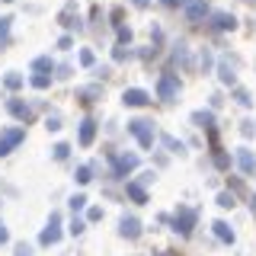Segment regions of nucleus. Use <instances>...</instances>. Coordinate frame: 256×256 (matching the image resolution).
<instances>
[{"mask_svg": "<svg viewBox=\"0 0 256 256\" xmlns=\"http://www.w3.org/2000/svg\"><path fill=\"white\" fill-rule=\"evenodd\" d=\"M128 132H132L134 138L141 141V148H144V150L154 144V125H150L148 118H134V122H128Z\"/></svg>", "mask_w": 256, "mask_h": 256, "instance_id": "1", "label": "nucleus"}, {"mask_svg": "<svg viewBox=\"0 0 256 256\" xmlns=\"http://www.w3.org/2000/svg\"><path fill=\"white\" fill-rule=\"evenodd\" d=\"M196 218H198V212L196 208H176V214H173V230H180L182 237L192 230V224H196Z\"/></svg>", "mask_w": 256, "mask_h": 256, "instance_id": "2", "label": "nucleus"}, {"mask_svg": "<svg viewBox=\"0 0 256 256\" xmlns=\"http://www.w3.org/2000/svg\"><path fill=\"white\" fill-rule=\"evenodd\" d=\"M26 138V128H6V132H0V157H6L16 144H22Z\"/></svg>", "mask_w": 256, "mask_h": 256, "instance_id": "3", "label": "nucleus"}, {"mask_svg": "<svg viewBox=\"0 0 256 256\" xmlns=\"http://www.w3.org/2000/svg\"><path fill=\"white\" fill-rule=\"evenodd\" d=\"M58 240H61V214L52 212V221H48V228L42 230L38 244H42V246H52V244H58Z\"/></svg>", "mask_w": 256, "mask_h": 256, "instance_id": "4", "label": "nucleus"}, {"mask_svg": "<svg viewBox=\"0 0 256 256\" xmlns=\"http://www.w3.org/2000/svg\"><path fill=\"white\" fill-rule=\"evenodd\" d=\"M176 93H180V80H176L173 74H164L160 84H157V96H160V100H173Z\"/></svg>", "mask_w": 256, "mask_h": 256, "instance_id": "5", "label": "nucleus"}, {"mask_svg": "<svg viewBox=\"0 0 256 256\" xmlns=\"http://www.w3.org/2000/svg\"><path fill=\"white\" fill-rule=\"evenodd\" d=\"M6 109H10L13 116L22 122V125H29L32 118H36V112H32V106H26V102H20V100H6Z\"/></svg>", "mask_w": 256, "mask_h": 256, "instance_id": "6", "label": "nucleus"}, {"mask_svg": "<svg viewBox=\"0 0 256 256\" xmlns=\"http://www.w3.org/2000/svg\"><path fill=\"white\" fill-rule=\"evenodd\" d=\"M112 164H116V176H128L138 166V157L134 154H118V157H112Z\"/></svg>", "mask_w": 256, "mask_h": 256, "instance_id": "7", "label": "nucleus"}, {"mask_svg": "<svg viewBox=\"0 0 256 256\" xmlns=\"http://www.w3.org/2000/svg\"><path fill=\"white\" fill-rule=\"evenodd\" d=\"M93 138H96V122H93V118H84V122H80V144L90 148Z\"/></svg>", "mask_w": 256, "mask_h": 256, "instance_id": "8", "label": "nucleus"}, {"mask_svg": "<svg viewBox=\"0 0 256 256\" xmlns=\"http://www.w3.org/2000/svg\"><path fill=\"white\" fill-rule=\"evenodd\" d=\"M122 237H128V240H138L141 237V224H138V218H122Z\"/></svg>", "mask_w": 256, "mask_h": 256, "instance_id": "9", "label": "nucleus"}, {"mask_svg": "<svg viewBox=\"0 0 256 256\" xmlns=\"http://www.w3.org/2000/svg\"><path fill=\"white\" fill-rule=\"evenodd\" d=\"M237 164H240V170H244V173H256V157L246 148L237 150Z\"/></svg>", "mask_w": 256, "mask_h": 256, "instance_id": "10", "label": "nucleus"}, {"mask_svg": "<svg viewBox=\"0 0 256 256\" xmlns=\"http://www.w3.org/2000/svg\"><path fill=\"white\" fill-rule=\"evenodd\" d=\"M122 100H125V106H148V100H150V96L144 93V90H125Z\"/></svg>", "mask_w": 256, "mask_h": 256, "instance_id": "11", "label": "nucleus"}, {"mask_svg": "<svg viewBox=\"0 0 256 256\" xmlns=\"http://www.w3.org/2000/svg\"><path fill=\"white\" fill-rule=\"evenodd\" d=\"M212 228H214V237H218V240H224V244H234V230H230L224 221H214Z\"/></svg>", "mask_w": 256, "mask_h": 256, "instance_id": "12", "label": "nucleus"}, {"mask_svg": "<svg viewBox=\"0 0 256 256\" xmlns=\"http://www.w3.org/2000/svg\"><path fill=\"white\" fill-rule=\"evenodd\" d=\"M214 26H218L221 32H228V29H237V20L230 13H214Z\"/></svg>", "mask_w": 256, "mask_h": 256, "instance_id": "13", "label": "nucleus"}, {"mask_svg": "<svg viewBox=\"0 0 256 256\" xmlns=\"http://www.w3.org/2000/svg\"><path fill=\"white\" fill-rule=\"evenodd\" d=\"M128 196H132L138 205H144V202H148V192H144V186H141V182H128Z\"/></svg>", "mask_w": 256, "mask_h": 256, "instance_id": "14", "label": "nucleus"}, {"mask_svg": "<svg viewBox=\"0 0 256 256\" xmlns=\"http://www.w3.org/2000/svg\"><path fill=\"white\" fill-rule=\"evenodd\" d=\"M186 16H189V20H202V16H205V0L189 4V6H186Z\"/></svg>", "mask_w": 256, "mask_h": 256, "instance_id": "15", "label": "nucleus"}, {"mask_svg": "<svg viewBox=\"0 0 256 256\" xmlns=\"http://www.w3.org/2000/svg\"><path fill=\"white\" fill-rule=\"evenodd\" d=\"M10 16H4V20H0V48H4L6 42H10Z\"/></svg>", "mask_w": 256, "mask_h": 256, "instance_id": "16", "label": "nucleus"}, {"mask_svg": "<svg viewBox=\"0 0 256 256\" xmlns=\"http://www.w3.org/2000/svg\"><path fill=\"white\" fill-rule=\"evenodd\" d=\"M196 122L205 125L208 132H212V128H214V116H212V112H196Z\"/></svg>", "mask_w": 256, "mask_h": 256, "instance_id": "17", "label": "nucleus"}, {"mask_svg": "<svg viewBox=\"0 0 256 256\" xmlns=\"http://www.w3.org/2000/svg\"><path fill=\"white\" fill-rule=\"evenodd\" d=\"M32 70H36V74H45V70H52V58H36V61H32Z\"/></svg>", "mask_w": 256, "mask_h": 256, "instance_id": "18", "label": "nucleus"}, {"mask_svg": "<svg viewBox=\"0 0 256 256\" xmlns=\"http://www.w3.org/2000/svg\"><path fill=\"white\" fill-rule=\"evenodd\" d=\"M4 86H6V90H20V86H22V77L20 74H6L4 77Z\"/></svg>", "mask_w": 256, "mask_h": 256, "instance_id": "19", "label": "nucleus"}, {"mask_svg": "<svg viewBox=\"0 0 256 256\" xmlns=\"http://www.w3.org/2000/svg\"><path fill=\"white\" fill-rule=\"evenodd\" d=\"M32 86L45 90V86H52V77H48V74H36V77H32Z\"/></svg>", "mask_w": 256, "mask_h": 256, "instance_id": "20", "label": "nucleus"}, {"mask_svg": "<svg viewBox=\"0 0 256 256\" xmlns=\"http://www.w3.org/2000/svg\"><path fill=\"white\" fill-rule=\"evenodd\" d=\"M218 205L221 208H234V196H230V192H221V196H218Z\"/></svg>", "mask_w": 256, "mask_h": 256, "instance_id": "21", "label": "nucleus"}, {"mask_svg": "<svg viewBox=\"0 0 256 256\" xmlns=\"http://www.w3.org/2000/svg\"><path fill=\"white\" fill-rule=\"evenodd\" d=\"M221 80H224V84H234V70H230V64H221Z\"/></svg>", "mask_w": 256, "mask_h": 256, "instance_id": "22", "label": "nucleus"}, {"mask_svg": "<svg viewBox=\"0 0 256 256\" xmlns=\"http://www.w3.org/2000/svg\"><path fill=\"white\" fill-rule=\"evenodd\" d=\"M77 96H86V102H90L93 96H100V86H86V90H77Z\"/></svg>", "mask_w": 256, "mask_h": 256, "instance_id": "23", "label": "nucleus"}, {"mask_svg": "<svg viewBox=\"0 0 256 256\" xmlns=\"http://www.w3.org/2000/svg\"><path fill=\"white\" fill-rule=\"evenodd\" d=\"M84 205H86V196H70V208H74V212H80Z\"/></svg>", "mask_w": 256, "mask_h": 256, "instance_id": "24", "label": "nucleus"}, {"mask_svg": "<svg viewBox=\"0 0 256 256\" xmlns=\"http://www.w3.org/2000/svg\"><path fill=\"white\" fill-rule=\"evenodd\" d=\"M164 144L170 150H182V141H176V138H170V134H164Z\"/></svg>", "mask_w": 256, "mask_h": 256, "instance_id": "25", "label": "nucleus"}, {"mask_svg": "<svg viewBox=\"0 0 256 256\" xmlns=\"http://www.w3.org/2000/svg\"><path fill=\"white\" fill-rule=\"evenodd\" d=\"M93 176H90V166H80L77 170V182H90Z\"/></svg>", "mask_w": 256, "mask_h": 256, "instance_id": "26", "label": "nucleus"}, {"mask_svg": "<svg viewBox=\"0 0 256 256\" xmlns=\"http://www.w3.org/2000/svg\"><path fill=\"white\" fill-rule=\"evenodd\" d=\"M84 228H86V224L80 221V218H74V221H70V234H74V237H77V234H84Z\"/></svg>", "mask_w": 256, "mask_h": 256, "instance_id": "27", "label": "nucleus"}, {"mask_svg": "<svg viewBox=\"0 0 256 256\" xmlns=\"http://www.w3.org/2000/svg\"><path fill=\"white\" fill-rule=\"evenodd\" d=\"M93 61H96V58H93V52H86V48H84V52H80V64H84V68H90Z\"/></svg>", "mask_w": 256, "mask_h": 256, "instance_id": "28", "label": "nucleus"}, {"mask_svg": "<svg viewBox=\"0 0 256 256\" xmlns=\"http://www.w3.org/2000/svg\"><path fill=\"white\" fill-rule=\"evenodd\" d=\"M237 102H240V106H250V93H246V90H237Z\"/></svg>", "mask_w": 256, "mask_h": 256, "instance_id": "29", "label": "nucleus"}, {"mask_svg": "<svg viewBox=\"0 0 256 256\" xmlns=\"http://www.w3.org/2000/svg\"><path fill=\"white\" fill-rule=\"evenodd\" d=\"M68 144H58V148H54V157H58V160H64V157H68Z\"/></svg>", "mask_w": 256, "mask_h": 256, "instance_id": "30", "label": "nucleus"}, {"mask_svg": "<svg viewBox=\"0 0 256 256\" xmlns=\"http://www.w3.org/2000/svg\"><path fill=\"white\" fill-rule=\"evenodd\" d=\"M16 256H32V246L29 244H20V246H16Z\"/></svg>", "mask_w": 256, "mask_h": 256, "instance_id": "31", "label": "nucleus"}, {"mask_svg": "<svg viewBox=\"0 0 256 256\" xmlns=\"http://www.w3.org/2000/svg\"><path fill=\"white\" fill-rule=\"evenodd\" d=\"M118 42H122V45L132 42V32H128V29H118Z\"/></svg>", "mask_w": 256, "mask_h": 256, "instance_id": "32", "label": "nucleus"}, {"mask_svg": "<svg viewBox=\"0 0 256 256\" xmlns=\"http://www.w3.org/2000/svg\"><path fill=\"white\" fill-rule=\"evenodd\" d=\"M48 128H52V132H58V128H61V118L52 116V118H48Z\"/></svg>", "mask_w": 256, "mask_h": 256, "instance_id": "33", "label": "nucleus"}, {"mask_svg": "<svg viewBox=\"0 0 256 256\" xmlns=\"http://www.w3.org/2000/svg\"><path fill=\"white\" fill-rule=\"evenodd\" d=\"M86 218H90V221H100L102 218V208H90V214H86Z\"/></svg>", "mask_w": 256, "mask_h": 256, "instance_id": "34", "label": "nucleus"}, {"mask_svg": "<svg viewBox=\"0 0 256 256\" xmlns=\"http://www.w3.org/2000/svg\"><path fill=\"white\" fill-rule=\"evenodd\" d=\"M6 240H10V234H6V224L0 221V244H6Z\"/></svg>", "mask_w": 256, "mask_h": 256, "instance_id": "35", "label": "nucleus"}, {"mask_svg": "<svg viewBox=\"0 0 256 256\" xmlns=\"http://www.w3.org/2000/svg\"><path fill=\"white\" fill-rule=\"evenodd\" d=\"M214 164H218V166H228V164H230V160H228V157H224V154H214Z\"/></svg>", "mask_w": 256, "mask_h": 256, "instance_id": "36", "label": "nucleus"}, {"mask_svg": "<svg viewBox=\"0 0 256 256\" xmlns=\"http://www.w3.org/2000/svg\"><path fill=\"white\" fill-rule=\"evenodd\" d=\"M132 4H134V6H138V10H144V6H148V4H150V0H132Z\"/></svg>", "mask_w": 256, "mask_h": 256, "instance_id": "37", "label": "nucleus"}, {"mask_svg": "<svg viewBox=\"0 0 256 256\" xmlns=\"http://www.w3.org/2000/svg\"><path fill=\"white\" fill-rule=\"evenodd\" d=\"M157 256H176V253H170V250H166V253H157Z\"/></svg>", "mask_w": 256, "mask_h": 256, "instance_id": "38", "label": "nucleus"}, {"mask_svg": "<svg viewBox=\"0 0 256 256\" xmlns=\"http://www.w3.org/2000/svg\"><path fill=\"white\" fill-rule=\"evenodd\" d=\"M253 214H256V196H253Z\"/></svg>", "mask_w": 256, "mask_h": 256, "instance_id": "39", "label": "nucleus"}]
</instances>
